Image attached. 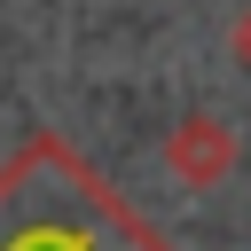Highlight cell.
Returning <instances> with one entry per match:
<instances>
[{
	"label": "cell",
	"mask_w": 251,
	"mask_h": 251,
	"mask_svg": "<svg viewBox=\"0 0 251 251\" xmlns=\"http://www.w3.org/2000/svg\"><path fill=\"white\" fill-rule=\"evenodd\" d=\"M0 251H173L63 133H31L0 165Z\"/></svg>",
	"instance_id": "1"
},
{
	"label": "cell",
	"mask_w": 251,
	"mask_h": 251,
	"mask_svg": "<svg viewBox=\"0 0 251 251\" xmlns=\"http://www.w3.org/2000/svg\"><path fill=\"white\" fill-rule=\"evenodd\" d=\"M165 173H173V180H188V188L227 180V173H235V133H227L220 118H180V126H173V141H165Z\"/></svg>",
	"instance_id": "2"
},
{
	"label": "cell",
	"mask_w": 251,
	"mask_h": 251,
	"mask_svg": "<svg viewBox=\"0 0 251 251\" xmlns=\"http://www.w3.org/2000/svg\"><path fill=\"white\" fill-rule=\"evenodd\" d=\"M227 47H235V63L251 71V0H243V16H235V31H227Z\"/></svg>",
	"instance_id": "3"
}]
</instances>
